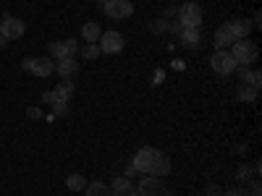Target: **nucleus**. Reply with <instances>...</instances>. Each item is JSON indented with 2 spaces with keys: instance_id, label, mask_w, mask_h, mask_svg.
<instances>
[{
  "instance_id": "21",
  "label": "nucleus",
  "mask_w": 262,
  "mask_h": 196,
  "mask_svg": "<svg viewBox=\"0 0 262 196\" xmlns=\"http://www.w3.org/2000/svg\"><path fill=\"white\" fill-rule=\"evenodd\" d=\"M86 183H90V181H86L84 176H76V173L66 178V186H69V191H84V188H86Z\"/></svg>"
},
{
  "instance_id": "19",
  "label": "nucleus",
  "mask_w": 262,
  "mask_h": 196,
  "mask_svg": "<svg viewBox=\"0 0 262 196\" xmlns=\"http://www.w3.org/2000/svg\"><path fill=\"white\" fill-rule=\"evenodd\" d=\"M257 94H259V89H254V86H247V84H242V86L236 89V97L242 100V102H254Z\"/></svg>"
},
{
  "instance_id": "1",
  "label": "nucleus",
  "mask_w": 262,
  "mask_h": 196,
  "mask_svg": "<svg viewBox=\"0 0 262 196\" xmlns=\"http://www.w3.org/2000/svg\"><path fill=\"white\" fill-rule=\"evenodd\" d=\"M228 50H231L236 65H249V63H254L259 58V50H257V45L252 39H236Z\"/></svg>"
},
{
  "instance_id": "26",
  "label": "nucleus",
  "mask_w": 262,
  "mask_h": 196,
  "mask_svg": "<svg viewBox=\"0 0 262 196\" xmlns=\"http://www.w3.org/2000/svg\"><path fill=\"white\" fill-rule=\"evenodd\" d=\"M223 196H247V191L244 188H226Z\"/></svg>"
},
{
  "instance_id": "13",
  "label": "nucleus",
  "mask_w": 262,
  "mask_h": 196,
  "mask_svg": "<svg viewBox=\"0 0 262 196\" xmlns=\"http://www.w3.org/2000/svg\"><path fill=\"white\" fill-rule=\"evenodd\" d=\"M53 94H55V102H66V105H69V100L74 97V81L71 79H63L53 89Z\"/></svg>"
},
{
  "instance_id": "14",
  "label": "nucleus",
  "mask_w": 262,
  "mask_h": 196,
  "mask_svg": "<svg viewBox=\"0 0 262 196\" xmlns=\"http://www.w3.org/2000/svg\"><path fill=\"white\" fill-rule=\"evenodd\" d=\"M81 37L86 39V45H97L100 37H102V29L100 24H95V21H86V24L81 27Z\"/></svg>"
},
{
  "instance_id": "6",
  "label": "nucleus",
  "mask_w": 262,
  "mask_h": 196,
  "mask_svg": "<svg viewBox=\"0 0 262 196\" xmlns=\"http://www.w3.org/2000/svg\"><path fill=\"white\" fill-rule=\"evenodd\" d=\"M0 32H3L8 39H18V37H24L27 24L18 16H3V18H0Z\"/></svg>"
},
{
  "instance_id": "20",
  "label": "nucleus",
  "mask_w": 262,
  "mask_h": 196,
  "mask_svg": "<svg viewBox=\"0 0 262 196\" xmlns=\"http://www.w3.org/2000/svg\"><path fill=\"white\" fill-rule=\"evenodd\" d=\"M86 196H113V193H111V188H107L105 183L92 181V183H86Z\"/></svg>"
},
{
  "instance_id": "2",
  "label": "nucleus",
  "mask_w": 262,
  "mask_h": 196,
  "mask_svg": "<svg viewBox=\"0 0 262 196\" xmlns=\"http://www.w3.org/2000/svg\"><path fill=\"white\" fill-rule=\"evenodd\" d=\"M202 21H205V13H202L200 3H184L179 8V27L181 29H200Z\"/></svg>"
},
{
  "instance_id": "28",
  "label": "nucleus",
  "mask_w": 262,
  "mask_h": 196,
  "mask_svg": "<svg viewBox=\"0 0 262 196\" xmlns=\"http://www.w3.org/2000/svg\"><path fill=\"white\" fill-rule=\"evenodd\" d=\"M27 115H29V118H39V115H42V110H39V107H29Z\"/></svg>"
},
{
  "instance_id": "8",
  "label": "nucleus",
  "mask_w": 262,
  "mask_h": 196,
  "mask_svg": "<svg viewBox=\"0 0 262 196\" xmlns=\"http://www.w3.org/2000/svg\"><path fill=\"white\" fill-rule=\"evenodd\" d=\"M105 16L111 18H131L134 16V6L128 0H105Z\"/></svg>"
},
{
  "instance_id": "27",
  "label": "nucleus",
  "mask_w": 262,
  "mask_h": 196,
  "mask_svg": "<svg viewBox=\"0 0 262 196\" xmlns=\"http://www.w3.org/2000/svg\"><path fill=\"white\" fill-rule=\"evenodd\" d=\"M42 102H45V105H55V94H53V89L42 94Z\"/></svg>"
},
{
  "instance_id": "17",
  "label": "nucleus",
  "mask_w": 262,
  "mask_h": 196,
  "mask_svg": "<svg viewBox=\"0 0 262 196\" xmlns=\"http://www.w3.org/2000/svg\"><path fill=\"white\" fill-rule=\"evenodd\" d=\"M200 29H181V45L184 47H189V50H194L196 45H200Z\"/></svg>"
},
{
  "instance_id": "23",
  "label": "nucleus",
  "mask_w": 262,
  "mask_h": 196,
  "mask_svg": "<svg viewBox=\"0 0 262 196\" xmlns=\"http://www.w3.org/2000/svg\"><path fill=\"white\" fill-rule=\"evenodd\" d=\"M257 170H259V165H257L254 170H252L249 165H242V167L236 170V178H238V181H247V178H252V173H257Z\"/></svg>"
},
{
  "instance_id": "10",
  "label": "nucleus",
  "mask_w": 262,
  "mask_h": 196,
  "mask_svg": "<svg viewBox=\"0 0 262 196\" xmlns=\"http://www.w3.org/2000/svg\"><path fill=\"white\" fill-rule=\"evenodd\" d=\"M55 71H58L60 79H71V76L79 74V60L76 58H63V60L55 63Z\"/></svg>"
},
{
  "instance_id": "5",
  "label": "nucleus",
  "mask_w": 262,
  "mask_h": 196,
  "mask_svg": "<svg viewBox=\"0 0 262 196\" xmlns=\"http://www.w3.org/2000/svg\"><path fill=\"white\" fill-rule=\"evenodd\" d=\"M158 155L160 152L158 149H152V146H142L137 155H134V160H131V165L137 167V173H144V176H149V167H152V162L158 160Z\"/></svg>"
},
{
  "instance_id": "24",
  "label": "nucleus",
  "mask_w": 262,
  "mask_h": 196,
  "mask_svg": "<svg viewBox=\"0 0 262 196\" xmlns=\"http://www.w3.org/2000/svg\"><path fill=\"white\" fill-rule=\"evenodd\" d=\"M81 58H86V60L100 58V45H86V47L81 50Z\"/></svg>"
},
{
  "instance_id": "33",
  "label": "nucleus",
  "mask_w": 262,
  "mask_h": 196,
  "mask_svg": "<svg viewBox=\"0 0 262 196\" xmlns=\"http://www.w3.org/2000/svg\"><path fill=\"white\" fill-rule=\"evenodd\" d=\"M6 45H8V37H6V34H3V32H0V50H3V47H6Z\"/></svg>"
},
{
  "instance_id": "12",
  "label": "nucleus",
  "mask_w": 262,
  "mask_h": 196,
  "mask_svg": "<svg viewBox=\"0 0 262 196\" xmlns=\"http://www.w3.org/2000/svg\"><path fill=\"white\" fill-rule=\"evenodd\" d=\"M212 42H215V50H228L233 42H236V37L231 34V29H228V24H226V27H221V29L215 32Z\"/></svg>"
},
{
  "instance_id": "29",
  "label": "nucleus",
  "mask_w": 262,
  "mask_h": 196,
  "mask_svg": "<svg viewBox=\"0 0 262 196\" xmlns=\"http://www.w3.org/2000/svg\"><path fill=\"white\" fill-rule=\"evenodd\" d=\"M249 193H252V196H259V193H262V188H259V183H257V181L252 183V188H249Z\"/></svg>"
},
{
  "instance_id": "9",
  "label": "nucleus",
  "mask_w": 262,
  "mask_h": 196,
  "mask_svg": "<svg viewBox=\"0 0 262 196\" xmlns=\"http://www.w3.org/2000/svg\"><path fill=\"white\" fill-rule=\"evenodd\" d=\"M53 71H55V60L53 58H34L32 68H29V74H34L37 79H48Z\"/></svg>"
},
{
  "instance_id": "3",
  "label": "nucleus",
  "mask_w": 262,
  "mask_h": 196,
  "mask_svg": "<svg viewBox=\"0 0 262 196\" xmlns=\"http://www.w3.org/2000/svg\"><path fill=\"white\" fill-rule=\"evenodd\" d=\"M210 65H212V71H215L217 76H231V74L238 68L236 60H233V55H231V50H215L212 58H210Z\"/></svg>"
},
{
  "instance_id": "32",
  "label": "nucleus",
  "mask_w": 262,
  "mask_h": 196,
  "mask_svg": "<svg viewBox=\"0 0 262 196\" xmlns=\"http://www.w3.org/2000/svg\"><path fill=\"white\" fill-rule=\"evenodd\" d=\"M32 60H34V58H24V63H21V68L29 71V68H32Z\"/></svg>"
},
{
  "instance_id": "4",
  "label": "nucleus",
  "mask_w": 262,
  "mask_h": 196,
  "mask_svg": "<svg viewBox=\"0 0 262 196\" xmlns=\"http://www.w3.org/2000/svg\"><path fill=\"white\" fill-rule=\"evenodd\" d=\"M139 196H170L168 191H165V186H163V181L160 178H155V176H144L139 183H137V188H134Z\"/></svg>"
},
{
  "instance_id": "7",
  "label": "nucleus",
  "mask_w": 262,
  "mask_h": 196,
  "mask_svg": "<svg viewBox=\"0 0 262 196\" xmlns=\"http://www.w3.org/2000/svg\"><path fill=\"white\" fill-rule=\"evenodd\" d=\"M123 37L118 34V32H102V37H100V53H105V55H116V53H121L123 50Z\"/></svg>"
},
{
  "instance_id": "18",
  "label": "nucleus",
  "mask_w": 262,
  "mask_h": 196,
  "mask_svg": "<svg viewBox=\"0 0 262 196\" xmlns=\"http://www.w3.org/2000/svg\"><path fill=\"white\" fill-rule=\"evenodd\" d=\"M107 188H111V193H113V196H121V193H126V191L134 188V183H131V178H126V176H123V178L118 176V178H116L111 186H107Z\"/></svg>"
},
{
  "instance_id": "25",
  "label": "nucleus",
  "mask_w": 262,
  "mask_h": 196,
  "mask_svg": "<svg viewBox=\"0 0 262 196\" xmlns=\"http://www.w3.org/2000/svg\"><path fill=\"white\" fill-rule=\"evenodd\" d=\"M53 110H55V115H66V113H69V105H66V102H55Z\"/></svg>"
},
{
  "instance_id": "22",
  "label": "nucleus",
  "mask_w": 262,
  "mask_h": 196,
  "mask_svg": "<svg viewBox=\"0 0 262 196\" xmlns=\"http://www.w3.org/2000/svg\"><path fill=\"white\" fill-rule=\"evenodd\" d=\"M50 58H69V50H66V42H50Z\"/></svg>"
},
{
  "instance_id": "31",
  "label": "nucleus",
  "mask_w": 262,
  "mask_h": 196,
  "mask_svg": "<svg viewBox=\"0 0 262 196\" xmlns=\"http://www.w3.org/2000/svg\"><path fill=\"white\" fill-rule=\"evenodd\" d=\"M207 193H210V196H221L223 191H221V188H217V186H210V188H207Z\"/></svg>"
},
{
  "instance_id": "34",
  "label": "nucleus",
  "mask_w": 262,
  "mask_h": 196,
  "mask_svg": "<svg viewBox=\"0 0 262 196\" xmlns=\"http://www.w3.org/2000/svg\"><path fill=\"white\" fill-rule=\"evenodd\" d=\"M121 196H139V193H137L134 188H131V191H126V193H121Z\"/></svg>"
},
{
  "instance_id": "16",
  "label": "nucleus",
  "mask_w": 262,
  "mask_h": 196,
  "mask_svg": "<svg viewBox=\"0 0 262 196\" xmlns=\"http://www.w3.org/2000/svg\"><path fill=\"white\" fill-rule=\"evenodd\" d=\"M238 79H242V84H247V86H254V89H259V84H262V81H259L262 74L247 68V65H242V68H238Z\"/></svg>"
},
{
  "instance_id": "11",
  "label": "nucleus",
  "mask_w": 262,
  "mask_h": 196,
  "mask_svg": "<svg viewBox=\"0 0 262 196\" xmlns=\"http://www.w3.org/2000/svg\"><path fill=\"white\" fill-rule=\"evenodd\" d=\"M228 29L236 39H249V32H252V21L249 18H236V21H228Z\"/></svg>"
},
{
  "instance_id": "30",
  "label": "nucleus",
  "mask_w": 262,
  "mask_h": 196,
  "mask_svg": "<svg viewBox=\"0 0 262 196\" xmlns=\"http://www.w3.org/2000/svg\"><path fill=\"white\" fill-rule=\"evenodd\" d=\"M134 176H137V167L128 165V167H126V178H134Z\"/></svg>"
},
{
  "instance_id": "15",
  "label": "nucleus",
  "mask_w": 262,
  "mask_h": 196,
  "mask_svg": "<svg viewBox=\"0 0 262 196\" xmlns=\"http://www.w3.org/2000/svg\"><path fill=\"white\" fill-rule=\"evenodd\" d=\"M168 173H170V160H168V157L163 155V152H160V155H158V160L152 162V167H149V176L163 178V176H168Z\"/></svg>"
}]
</instances>
